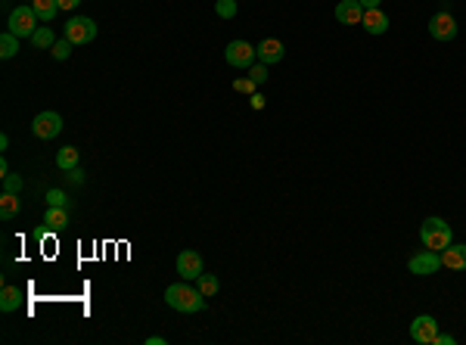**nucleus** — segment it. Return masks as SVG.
Wrapping results in <instances>:
<instances>
[{
  "label": "nucleus",
  "instance_id": "nucleus-1",
  "mask_svg": "<svg viewBox=\"0 0 466 345\" xmlns=\"http://www.w3.org/2000/svg\"><path fill=\"white\" fill-rule=\"evenodd\" d=\"M165 302H168V308L184 311V314H196V311H202L205 308V295L199 293L196 286H190V280L171 283V286L165 289Z\"/></svg>",
  "mask_w": 466,
  "mask_h": 345
},
{
  "label": "nucleus",
  "instance_id": "nucleus-2",
  "mask_svg": "<svg viewBox=\"0 0 466 345\" xmlns=\"http://www.w3.org/2000/svg\"><path fill=\"white\" fill-rule=\"evenodd\" d=\"M420 243L423 249H432V252H441L454 243V233H451V224L441 218H426L420 227Z\"/></svg>",
  "mask_w": 466,
  "mask_h": 345
},
{
  "label": "nucleus",
  "instance_id": "nucleus-3",
  "mask_svg": "<svg viewBox=\"0 0 466 345\" xmlns=\"http://www.w3.org/2000/svg\"><path fill=\"white\" fill-rule=\"evenodd\" d=\"M37 28H41V19H37V13L31 10V3H28V7H16L10 13V19H6V32H12L19 41L31 38Z\"/></svg>",
  "mask_w": 466,
  "mask_h": 345
},
{
  "label": "nucleus",
  "instance_id": "nucleus-4",
  "mask_svg": "<svg viewBox=\"0 0 466 345\" xmlns=\"http://www.w3.org/2000/svg\"><path fill=\"white\" fill-rule=\"evenodd\" d=\"M62 38H68L75 47H78V44H90V41L97 38V22L87 19V16H75V19L66 22V28H62Z\"/></svg>",
  "mask_w": 466,
  "mask_h": 345
},
{
  "label": "nucleus",
  "instance_id": "nucleus-5",
  "mask_svg": "<svg viewBox=\"0 0 466 345\" xmlns=\"http://www.w3.org/2000/svg\"><path fill=\"white\" fill-rule=\"evenodd\" d=\"M224 57H227V63L233 66V69H249V66H255V59H258V47H252L249 41H230Z\"/></svg>",
  "mask_w": 466,
  "mask_h": 345
},
{
  "label": "nucleus",
  "instance_id": "nucleus-6",
  "mask_svg": "<svg viewBox=\"0 0 466 345\" xmlns=\"http://www.w3.org/2000/svg\"><path fill=\"white\" fill-rule=\"evenodd\" d=\"M59 131H62V115L50 112V109L35 115V121H31V134H35L37 140H53V137H59Z\"/></svg>",
  "mask_w": 466,
  "mask_h": 345
},
{
  "label": "nucleus",
  "instance_id": "nucleus-7",
  "mask_svg": "<svg viewBox=\"0 0 466 345\" xmlns=\"http://www.w3.org/2000/svg\"><path fill=\"white\" fill-rule=\"evenodd\" d=\"M407 268H410V274H416V277H429V274H435V270H441V255L432 249H423L410 258Z\"/></svg>",
  "mask_w": 466,
  "mask_h": 345
},
{
  "label": "nucleus",
  "instance_id": "nucleus-8",
  "mask_svg": "<svg viewBox=\"0 0 466 345\" xmlns=\"http://www.w3.org/2000/svg\"><path fill=\"white\" fill-rule=\"evenodd\" d=\"M429 34H432L435 41H454L457 38V19H454L451 13H435L432 19H429Z\"/></svg>",
  "mask_w": 466,
  "mask_h": 345
},
{
  "label": "nucleus",
  "instance_id": "nucleus-9",
  "mask_svg": "<svg viewBox=\"0 0 466 345\" xmlns=\"http://www.w3.org/2000/svg\"><path fill=\"white\" fill-rule=\"evenodd\" d=\"M410 336L420 345H432V339L438 336V320H435L432 314H420V317L410 324Z\"/></svg>",
  "mask_w": 466,
  "mask_h": 345
},
{
  "label": "nucleus",
  "instance_id": "nucleus-10",
  "mask_svg": "<svg viewBox=\"0 0 466 345\" xmlns=\"http://www.w3.org/2000/svg\"><path fill=\"white\" fill-rule=\"evenodd\" d=\"M177 274L184 277V280H196V277L202 274V255L193 249H184L177 255Z\"/></svg>",
  "mask_w": 466,
  "mask_h": 345
},
{
  "label": "nucleus",
  "instance_id": "nucleus-11",
  "mask_svg": "<svg viewBox=\"0 0 466 345\" xmlns=\"http://www.w3.org/2000/svg\"><path fill=\"white\" fill-rule=\"evenodd\" d=\"M438 255H441V268L466 270V243H451L447 249H441Z\"/></svg>",
  "mask_w": 466,
  "mask_h": 345
},
{
  "label": "nucleus",
  "instance_id": "nucleus-12",
  "mask_svg": "<svg viewBox=\"0 0 466 345\" xmlns=\"http://www.w3.org/2000/svg\"><path fill=\"white\" fill-rule=\"evenodd\" d=\"M336 19H339L342 26H360V19H364L360 0H342L339 7H336Z\"/></svg>",
  "mask_w": 466,
  "mask_h": 345
},
{
  "label": "nucleus",
  "instance_id": "nucleus-13",
  "mask_svg": "<svg viewBox=\"0 0 466 345\" xmlns=\"http://www.w3.org/2000/svg\"><path fill=\"white\" fill-rule=\"evenodd\" d=\"M286 57V47H283V41H277V38H264L258 44V59L264 66H273V63H280V59Z\"/></svg>",
  "mask_w": 466,
  "mask_h": 345
},
{
  "label": "nucleus",
  "instance_id": "nucleus-14",
  "mask_svg": "<svg viewBox=\"0 0 466 345\" xmlns=\"http://www.w3.org/2000/svg\"><path fill=\"white\" fill-rule=\"evenodd\" d=\"M360 26L367 28V34H385L389 32V16L382 13V10H364V19H360Z\"/></svg>",
  "mask_w": 466,
  "mask_h": 345
},
{
  "label": "nucleus",
  "instance_id": "nucleus-15",
  "mask_svg": "<svg viewBox=\"0 0 466 345\" xmlns=\"http://www.w3.org/2000/svg\"><path fill=\"white\" fill-rule=\"evenodd\" d=\"M43 224H47V230H53V233L66 230V224H68V208H56V206H50V208H47V215H43Z\"/></svg>",
  "mask_w": 466,
  "mask_h": 345
},
{
  "label": "nucleus",
  "instance_id": "nucleus-16",
  "mask_svg": "<svg viewBox=\"0 0 466 345\" xmlns=\"http://www.w3.org/2000/svg\"><path fill=\"white\" fill-rule=\"evenodd\" d=\"M31 10L37 13V19H41L43 26H50V22L56 19V13H59V3H56V0H31Z\"/></svg>",
  "mask_w": 466,
  "mask_h": 345
},
{
  "label": "nucleus",
  "instance_id": "nucleus-17",
  "mask_svg": "<svg viewBox=\"0 0 466 345\" xmlns=\"http://www.w3.org/2000/svg\"><path fill=\"white\" fill-rule=\"evenodd\" d=\"M78 150L75 146H62L59 152H56V168L59 171H72V168H78Z\"/></svg>",
  "mask_w": 466,
  "mask_h": 345
},
{
  "label": "nucleus",
  "instance_id": "nucleus-18",
  "mask_svg": "<svg viewBox=\"0 0 466 345\" xmlns=\"http://www.w3.org/2000/svg\"><path fill=\"white\" fill-rule=\"evenodd\" d=\"M19 208H22V202H19V193H3V196H0V218H3V221L16 218Z\"/></svg>",
  "mask_w": 466,
  "mask_h": 345
},
{
  "label": "nucleus",
  "instance_id": "nucleus-19",
  "mask_svg": "<svg viewBox=\"0 0 466 345\" xmlns=\"http://www.w3.org/2000/svg\"><path fill=\"white\" fill-rule=\"evenodd\" d=\"M19 302H22V293H19V286H3V293H0V311H16Z\"/></svg>",
  "mask_w": 466,
  "mask_h": 345
},
{
  "label": "nucleus",
  "instance_id": "nucleus-20",
  "mask_svg": "<svg viewBox=\"0 0 466 345\" xmlns=\"http://www.w3.org/2000/svg\"><path fill=\"white\" fill-rule=\"evenodd\" d=\"M193 283H196V289L205 295V299H211V295H217V286H221L215 274H199Z\"/></svg>",
  "mask_w": 466,
  "mask_h": 345
},
{
  "label": "nucleus",
  "instance_id": "nucleus-21",
  "mask_svg": "<svg viewBox=\"0 0 466 345\" xmlns=\"http://www.w3.org/2000/svg\"><path fill=\"white\" fill-rule=\"evenodd\" d=\"M28 41L37 47V50H50V47L56 44V38H53V32H50V26H41Z\"/></svg>",
  "mask_w": 466,
  "mask_h": 345
},
{
  "label": "nucleus",
  "instance_id": "nucleus-22",
  "mask_svg": "<svg viewBox=\"0 0 466 345\" xmlns=\"http://www.w3.org/2000/svg\"><path fill=\"white\" fill-rule=\"evenodd\" d=\"M16 53H19V38L12 32H3V34H0V57L12 59Z\"/></svg>",
  "mask_w": 466,
  "mask_h": 345
},
{
  "label": "nucleus",
  "instance_id": "nucleus-23",
  "mask_svg": "<svg viewBox=\"0 0 466 345\" xmlns=\"http://www.w3.org/2000/svg\"><path fill=\"white\" fill-rule=\"evenodd\" d=\"M215 13L221 19H233L236 16V0H215Z\"/></svg>",
  "mask_w": 466,
  "mask_h": 345
},
{
  "label": "nucleus",
  "instance_id": "nucleus-24",
  "mask_svg": "<svg viewBox=\"0 0 466 345\" xmlns=\"http://www.w3.org/2000/svg\"><path fill=\"white\" fill-rule=\"evenodd\" d=\"M43 199H47V206H56V208H68V196L62 193L59 187L47 190V196H43Z\"/></svg>",
  "mask_w": 466,
  "mask_h": 345
},
{
  "label": "nucleus",
  "instance_id": "nucleus-25",
  "mask_svg": "<svg viewBox=\"0 0 466 345\" xmlns=\"http://www.w3.org/2000/svg\"><path fill=\"white\" fill-rule=\"evenodd\" d=\"M72 41H68V38H62V41H56V44L53 47H50V50H53V57L56 59H68V53H72Z\"/></svg>",
  "mask_w": 466,
  "mask_h": 345
},
{
  "label": "nucleus",
  "instance_id": "nucleus-26",
  "mask_svg": "<svg viewBox=\"0 0 466 345\" xmlns=\"http://www.w3.org/2000/svg\"><path fill=\"white\" fill-rule=\"evenodd\" d=\"M249 78H252L255 84H264V81H267V66H264V63L249 66Z\"/></svg>",
  "mask_w": 466,
  "mask_h": 345
},
{
  "label": "nucleus",
  "instance_id": "nucleus-27",
  "mask_svg": "<svg viewBox=\"0 0 466 345\" xmlns=\"http://www.w3.org/2000/svg\"><path fill=\"white\" fill-rule=\"evenodd\" d=\"M22 190V177L19 175H3V193H19Z\"/></svg>",
  "mask_w": 466,
  "mask_h": 345
},
{
  "label": "nucleus",
  "instance_id": "nucleus-28",
  "mask_svg": "<svg viewBox=\"0 0 466 345\" xmlns=\"http://www.w3.org/2000/svg\"><path fill=\"white\" fill-rule=\"evenodd\" d=\"M233 88L240 90V94H252V90L258 88V84H255L252 78H236V81H233Z\"/></svg>",
  "mask_w": 466,
  "mask_h": 345
},
{
  "label": "nucleus",
  "instance_id": "nucleus-29",
  "mask_svg": "<svg viewBox=\"0 0 466 345\" xmlns=\"http://www.w3.org/2000/svg\"><path fill=\"white\" fill-rule=\"evenodd\" d=\"M454 342H457V339L447 336V333H438V336L432 339V345H454Z\"/></svg>",
  "mask_w": 466,
  "mask_h": 345
},
{
  "label": "nucleus",
  "instance_id": "nucleus-30",
  "mask_svg": "<svg viewBox=\"0 0 466 345\" xmlns=\"http://www.w3.org/2000/svg\"><path fill=\"white\" fill-rule=\"evenodd\" d=\"M59 3V10H78L81 7V0H56Z\"/></svg>",
  "mask_w": 466,
  "mask_h": 345
},
{
  "label": "nucleus",
  "instance_id": "nucleus-31",
  "mask_svg": "<svg viewBox=\"0 0 466 345\" xmlns=\"http://www.w3.org/2000/svg\"><path fill=\"white\" fill-rule=\"evenodd\" d=\"M379 3H382V0H360V7H364V10H376Z\"/></svg>",
  "mask_w": 466,
  "mask_h": 345
},
{
  "label": "nucleus",
  "instance_id": "nucleus-32",
  "mask_svg": "<svg viewBox=\"0 0 466 345\" xmlns=\"http://www.w3.org/2000/svg\"><path fill=\"white\" fill-rule=\"evenodd\" d=\"M165 342H168L165 336H149V339H146V345H165Z\"/></svg>",
  "mask_w": 466,
  "mask_h": 345
}]
</instances>
